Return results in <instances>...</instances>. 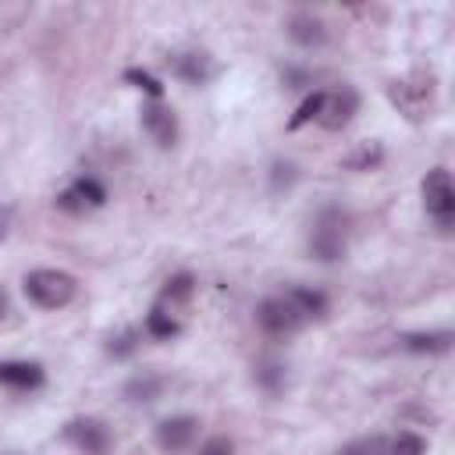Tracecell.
<instances>
[{"label":"cell","mask_w":455,"mask_h":455,"mask_svg":"<svg viewBox=\"0 0 455 455\" xmlns=\"http://www.w3.org/2000/svg\"><path fill=\"white\" fill-rule=\"evenodd\" d=\"M146 334H153V338L167 341V338H174V334H178V320H174L164 306H156V309L146 316Z\"/></svg>","instance_id":"obj_16"},{"label":"cell","mask_w":455,"mask_h":455,"mask_svg":"<svg viewBox=\"0 0 455 455\" xmlns=\"http://www.w3.org/2000/svg\"><path fill=\"white\" fill-rule=\"evenodd\" d=\"M199 455H235V444H231L228 437H210V441L199 448Z\"/></svg>","instance_id":"obj_25"},{"label":"cell","mask_w":455,"mask_h":455,"mask_svg":"<svg viewBox=\"0 0 455 455\" xmlns=\"http://www.w3.org/2000/svg\"><path fill=\"white\" fill-rule=\"evenodd\" d=\"M64 441L75 444L82 455H107L110 451V430L100 419H71L64 427Z\"/></svg>","instance_id":"obj_6"},{"label":"cell","mask_w":455,"mask_h":455,"mask_svg":"<svg viewBox=\"0 0 455 455\" xmlns=\"http://www.w3.org/2000/svg\"><path fill=\"white\" fill-rule=\"evenodd\" d=\"M156 391H160V377H149V373H146V377H135L124 395H128L132 402H153Z\"/></svg>","instance_id":"obj_19"},{"label":"cell","mask_w":455,"mask_h":455,"mask_svg":"<svg viewBox=\"0 0 455 455\" xmlns=\"http://www.w3.org/2000/svg\"><path fill=\"white\" fill-rule=\"evenodd\" d=\"M4 313H7V295L0 291V320H4Z\"/></svg>","instance_id":"obj_28"},{"label":"cell","mask_w":455,"mask_h":455,"mask_svg":"<svg viewBox=\"0 0 455 455\" xmlns=\"http://www.w3.org/2000/svg\"><path fill=\"white\" fill-rule=\"evenodd\" d=\"M75 277L64 270H32L25 274V295L39 306V309H60L75 299Z\"/></svg>","instance_id":"obj_2"},{"label":"cell","mask_w":455,"mask_h":455,"mask_svg":"<svg viewBox=\"0 0 455 455\" xmlns=\"http://www.w3.org/2000/svg\"><path fill=\"white\" fill-rule=\"evenodd\" d=\"M338 455H387V437H359L345 444Z\"/></svg>","instance_id":"obj_20"},{"label":"cell","mask_w":455,"mask_h":455,"mask_svg":"<svg viewBox=\"0 0 455 455\" xmlns=\"http://www.w3.org/2000/svg\"><path fill=\"white\" fill-rule=\"evenodd\" d=\"M135 331H124V334H117V338H110V352L121 359V355H128V352H135Z\"/></svg>","instance_id":"obj_24"},{"label":"cell","mask_w":455,"mask_h":455,"mask_svg":"<svg viewBox=\"0 0 455 455\" xmlns=\"http://www.w3.org/2000/svg\"><path fill=\"white\" fill-rule=\"evenodd\" d=\"M142 128L149 132V139L156 142V146H174L178 142V117H174V110L171 107H164V103H149V107H142Z\"/></svg>","instance_id":"obj_8"},{"label":"cell","mask_w":455,"mask_h":455,"mask_svg":"<svg viewBox=\"0 0 455 455\" xmlns=\"http://www.w3.org/2000/svg\"><path fill=\"white\" fill-rule=\"evenodd\" d=\"M57 206H60V210H68V213H85V203L75 196V188L60 192V196H57Z\"/></svg>","instance_id":"obj_27"},{"label":"cell","mask_w":455,"mask_h":455,"mask_svg":"<svg viewBox=\"0 0 455 455\" xmlns=\"http://www.w3.org/2000/svg\"><path fill=\"white\" fill-rule=\"evenodd\" d=\"M377 160H380V149H377V146H373V149L366 146V149H359L355 156H348V167H359V171H363V167H373Z\"/></svg>","instance_id":"obj_26"},{"label":"cell","mask_w":455,"mask_h":455,"mask_svg":"<svg viewBox=\"0 0 455 455\" xmlns=\"http://www.w3.org/2000/svg\"><path fill=\"white\" fill-rule=\"evenodd\" d=\"M291 295V302L299 306V313L309 320V316H323L327 313V299L320 295V291H309V288H291L288 291Z\"/></svg>","instance_id":"obj_15"},{"label":"cell","mask_w":455,"mask_h":455,"mask_svg":"<svg viewBox=\"0 0 455 455\" xmlns=\"http://www.w3.org/2000/svg\"><path fill=\"white\" fill-rule=\"evenodd\" d=\"M345 249H348V217L341 210H323L313 224L309 252L323 263H334L345 256Z\"/></svg>","instance_id":"obj_1"},{"label":"cell","mask_w":455,"mask_h":455,"mask_svg":"<svg viewBox=\"0 0 455 455\" xmlns=\"http://www.w3.org/2000/svg\"><path fill=\"white\" fill-rule=\"evenodd\" d=\"M174 68H178V75H181L185 82H192V85H203V82L213 75V64H210L206 53H181V57L174 60Z\"/></svg>","instance_id":"obj_12"},{"label":"cell","mask_w":455,"mask_h":455,"mask_svg":"<svg viewBox=\"0 0 455 455\" xmlns=\"http://www.w3.org/2000/svg\"><path fill=\"white\" fill-rule=\"evenodd\" d=\"M320 103H323V92H313V96H306V100L299 103V110H295V117L288 121V128H302L306 121H313V117L320 114Z\"/></svg>","instance_id":"obj_21"},{"label":"cell","mask_w":455,"mask_h":455,"mask_svg":"<svg viewBox=\"0 0 455 455\" xmlns=\"http://www.w3.org/2000/svg\"><path fill=\"white\" fill-rule=\"evenodd\" d=\"M124 82H132V85H139V89H146L153 100H160V92H164V85L149 75V71H139V68H128L124 71Z\"/></svg>","instance_id":"obj_22"},{"label":"cell","mask_w":455,"mask_h":455,"mask_svg":"<svg viewBox=\"0 0 455 455\" xmlns=\"http://www.w3.org/2000/svg\"><path fill=\"white\" fill-rule=\"evenodd\" d=\"M196 427H199V423H196L192 416H171V419H164V423L156 427V444H160L164 451H181V448L192 444Z\"/></svg>","instance_id":"obj_9"},{"label":"cell","mask_w":455,"mask_h":455,"mask_svg":"<svg viewBox=\"0 0 455 455\" xmlns=\"http://www.w3.org/2000/svg\"><path fill=\"white\" fill-rule=\"evenodd\" d=\"M0 384L18 387V391H32V387L43 384V366L39 363H25V359L0 363Z\"/></svg>","instance_id":"obj_10"},{"label":"cell","mask_w":455,"mask_h":455,"mask_svg":"<svg viewBox=\"0 0 455 455\" xmlns=\"http://www.w3.org/2000/svg\"><path fill=\"white\" fill-rule=\"evenodd\" d=\"M423 206L437 220V228H451V220H455V188H451V174L444 167H434L423 178Z\"/></svg>","instance_id":"obj_3"},{"label":"cell","mask_w":455,"mask_h":455,"mask_svg":"<svg viewBox=\"0 0 455 455\" xmlns=\"http://www.w3.org/2000/svg\"><path fill=\"white\" fill-rule=\"evenodd\" d=\"M256 323H259L267 334H295V331L306 323V316L299 313V306H295L291 295L284 291V295L263 299V302L256 306Z\"/></svg>","instance_id":"obj_5"},{"label":"cell","mask_w":455,"mask_h":455,"mask_svg":"<svg viewBox=\"0 0 455 455\" xmlns=\"http://www.w3.org/2000/svg\"><path fill=\"white\" fill-rule=\"evenodd\" d=\"M427 451V441L412 430H402L398 437L387 441V455H423Z\"/></svg>","instance_id":"obj_17"},{"label":"cell","mask_w":455,"mask_h":455,"mask_svg":"<svg viewBox=\"0 0 455 455\" xmlns=\"http://www.w3.org/2000/svg\"><path fill=\"white\" fill-rule=\"evenodd\" d=\"M387 96L391 103L409 117V121H423L434 107V85L430 78H402V82H391L387 85Z\"/></svg>","instance_id":"obj_4"},{"label":"cell","mask_w":455,"mask_h":455,"mask_svg":"<svg viewBox=\"0 0 455 455\" xmlns=\"http://www.w3.org/2000/svg\"><path fill=\"white\" fill-rule=\"evenodd\" d=\"M256 380H259L267 391H277V387L284 384V366H281V363H259Z\"/></svg>","instance_id":"obj_23"},{"label":"cell","mask_w":455,"mask_h":455,"mask_svg":"<svg viewBox=\"0 0 455 455\" xmlns=\"http://www.w3.org/2000/svg\"><path fill=\"white\" fill-rule=\"evenodd\" d=\"M355 107H359V92H355L352 85H341V89H334V92H323V103H320L316 121H320L323 128L338 132V128H345V124L352 121Z\"/></svg>","instance_id":"obj_7"},{"label":"cell","mask_w":455,"mask_h":455,"mask_svg":"<svg viewBox=\"0 0 455 455\" xmlns=\"http://www.w3.org/2000/svg\"><path fill=\"white\" fill-rule=\"evenodd\" d=\"M288 36L299 43V46H320L323 43V21L320 18H313V14H295L291 21H288Z\"/></svg>","instance_id":"obj_11"},{"label":"cell","mask_w":455,"mask_h":455,"mask_svg":"<svg viewBox=\"0 0 455 455\" xmlns=\"http://www.w3.org/2000/svg\"><path fill=\"white\" fill-rule=\"evenodd\" d=\"M409 352H448L451 348V331H430V334H405Z\"/></svg>","instance_id":"obj_14"},{"label":"cell","mask_w":455,"mask_h":455,"mask_svg":"<svg viewBox=\"0 0 455 455\" xmlns=\"http://www.w3.org/2000/svg\"><path fill=\"white\" fill-rule=\"evenodd\" d=\"M192 291H196L192 274H174V277H167V284H164V291H160V306H164V309H167V306L174 309V306L188 302Z\"/></svg>","instance_id":"obj_13"},{"label":"cell","mask_w":455,"mask_h":455,"mask_svg":"<svg viewBox=\"0 0 455 455\" xmlns=\"http://www.w3.org/2000/svg\"><path fill=\"white\" fill-rule=\"evenodd\" d=\"M71 188H75V196H78L85 206H103V203H107V188H103L96 178H78Z\"/></svg>","instance_id":"obj_18"}]
</instances>
